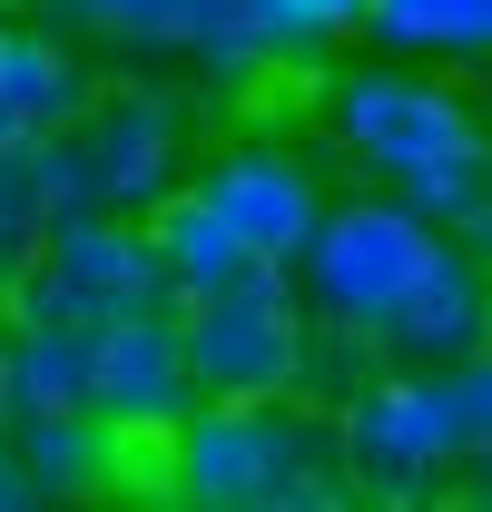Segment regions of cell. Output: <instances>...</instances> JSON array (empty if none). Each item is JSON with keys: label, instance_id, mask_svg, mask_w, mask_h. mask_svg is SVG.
I'll return each instance as SVG.
<instances>
[{"label": "cell", "instance_id": "cell-1", "mask_svg": "<svg viewBox=\"0 0 492 512\" xmlns=\"http://www.w3.org/2000/svg\"><path fill=\"white\" fill-rule=\"evenodd\" d=\"M158 493L187 512H345V503H365L335 414H315L296 394H256V404L197 394V414L158 444Z\"/></svg>", "mask_w": 492, "mask_h": 512}, {"label": "cell", "instance_id": "cell-2", "mask_svg": "<svg viewBox=\"0 0 492 512\" xmlns=\"http://www.w3.org/2000/svg\"><path fill=\"white\" fill-rule=\"evenodd\" d=\"M325 138L345 148V168H365L374 188H414L424 168L473 158L492 128H483L473 89H463L453 69L374 50V60H355V69L325 79Z\"/></svg>", "mask_w": 492, "mask_h": 512}, {"label": "cell", "instance_id": "cell-3", "mask_svg": "<svg viewBox=\"0 0 492 512\" xmlns=\"http://www.w3.org/2000/svg\"><path fill=\"white\" fill-rule=\"evenodd\" d=\"M187 89L158 79H99L79 99V119L50 138L60 168V207H109V217H148L168 188H187L197 148H187Z\"/></svg>", "mask_w": 492, "mask_h": 512}, {"label": "cell", "instance_id": "cell-4", "mask_svg": "<svg viewBox=\"0 0 492 512\" xmlns=\"http://www.w3.org/2000/svg\"><path fill=\"white\" fill-rule=\"evenodd\" d=\"M335 434H345V463H355L365 503H443L463 453H473L453 365H394V355L355 404H335Z\"/></svg>", "mask_w": 492, "mask_h": 512}, {"label": "cell", "instance_id": "cell-5", "mask_svg": "<svg viewBox=\"0 0 492 512\" xmlns=\"http://www.w3.org/2000/svg\"><path fill=\"white\" fill-rule=\"evenodd\" d=\"M10 325H109L138 316V306H178L168 276H158V247H148V217H109V207H60L40 256L0 286Z\"/></svg>", "mask_w": 492, "mask_h": 512}, {"label": "cell", "instance_id": "cell-6", "mask_svg": "<svg viewBox=\"0 0 492 512\" xmlns=\"http://www.w3.org/2000/svg\"><path fill=\"white\" fill-rule=\"evenodd\" d=\"M433 247H443V227H433L424 207L365 178L355 197H325V217H315L306 256H296V286H306L315 316L384 325V316H394V296L433 266Z\"/></svg>", "mask_w": 492, "mask_h": 512}, {"label": "cell", "instance_id": "cell-7", "mask_svg": "<svg viewBox=\"0 0 492 512\" xmlns=\"http://www.w3.org/2000/svg\"><path fill=\"white\" fill-rule=\"evenodd\" d=\"M306 286H296V266H246L237 286H217V296H187L178 306V335H187V375L197 394H217V404H256V394H296V365H306Z\"/></svg>", "mask_w": 492, "mask_h": 512}, {"label": "cell", "instance_id": "cell-8", "mask_svg": "<svg viewBox=\"0 0 492 512\" xmlns=\"http://www.w3.org/2000/svg\"><path fill=\"white\" fill-rule=\"evenodd\" d=\"M187 188L207 197L227 227L246 237V256H266V266H296L315 237V217H325V168H315L306 148H286V138H227V148H207L197 168H187Z\"/></svg>", "mask_w": 492, "mask_h": 512}, {"label": "cell", "instance_id": "cell-9", "mask_svg": "<svg viewBox=\"0 0 492 512\" xmlns=\"http://www.w3.org/2000/svg\"><path fill=\"white\" fill-rule=\"evenodd\" d=\"M89 414H99L109 434H128V444H148V453L197 414L178 306H138V316L89 325Z\"/></svg>", "mask_w": 492, "mask_h": 512}, {"label": "cell", "instance_id": "cell-10", "mask_svg": "<svg viewBox=\"0 0 492 512\" xmlns=\"http://www.w3.org/2000/svg\"><path fill=\"white\" fill-rule=\"evenodd\" d=\"M374 335L394 365H463L473 345H492V266L473 256V237H443L433 266L394 296V316Z\"/></svg>", "mask_w": 492, "mask_h": 512}, {"label": "cell", "instance_id": "cell-11", "mask_svg": "<svg viewBox=\"0 0 492 512\" xmlns=\"http://www.w3.org/2000/svg\"><path fill=\"white\" fill-rule=\"evenodd\" d=\"M10 453L30 463L40 503H99V493H158V453L109 434L89 404L79 414H20L10 424Z\"/></svg>", "mask_w": 492, "mask_h": 512}, {"label": "cell", "instance_id": "cell-12", "mask_svg": "<svg viewBox=\"0 0 492 512\" xmlns=\"http://www.w3.org/2000/svg\"><path fill=\"white\" fill-rule=\"evenodd\" d=\"M89 89H99V79L79 69V50H69L50 20H10V30H0V148L60 138Z\"/></svg>", "mask_w": 492, "mask_h": 512}, {"label": "cell", "instance_id": "cell-13", "mask_svg": "<svg viewBox=\"0 0 492 512\" xmlns=\"http://www.w3.org/2000/svg\"><path fill=\"white\" fill-rule=\"evenodd\" d=\"M148 247H158V276H168V296H178V306H187V296L237 286L246 266H256L246 237H237V227H227L197 188H168L158 207H148Z\"/></svg>", "mask_w": 492, "mask_h": 512}, {"label": "cell", "instance_id": "cell-14", "mask_svg": "<svg viewBox=\"0 0 492 512\" xmlns=\"http://www.w3.org/2000/svg\"><path fill=\"white\" fill-rule=\"evenodd\" d=\"M365 50L433 69H492V0H365Z\"/></svg>", "mask_w": 492, "mask_h": 512}, {"label": "cell", "instance_id": "cell-15", "mask_svg": "<svg viewBox=\"0 0 492 512\" xmlns=\"http://www.w3.org/2000/svg\"><path fill=\"white\" fill-rule=\"evenodd\" d=\"M10 404L20 414H79L89 404V335L79 325H10Z\"/></svg>", "mask_w": 492, "mask_h": 512}, {"label": "cell", "instance_id": "cell-16", "mask_svg": "<svg viewBox=\"0 0 492 512\" xmlns=\"http://www.w3.org/2000/svg\"><path fill=\"white\" fill-rule=\"evenodd\" d=\"M50 217H60V168H50V138L0 148V286H10L30 256H40Z\"/></svg>", "mask_w": 492, "mask_h": 512}, {"label": "cell", "instance_id": "cell-17", "mask_svg": "<svg viewBox=\"0 0 492 512\" xmlns=\"http://www.w3.org/2000/svg\"><path fill=\"white\" fill-rule=\"evenodd\" d=\"M187 10L197 0H60L50 20H69L79 40L119 50V60H178L187 50Z\"/></svg>", "mask_w": 492, "mask_h": 512}, {"label": "cell", "instance_id": "cell-18", "mask_svg": "<svg viewBox=\"0 0 492 512\" xmlns=\"http://www.w3.org/2000/svg\"><path fill=\"white\" fill-rule=\"evenodd\" d=\"M374 375H384V335H374V325H345V316H315V325H306V365H296V404L335 414V404H355V394H365Z\"/></svg>", "mask_w": 492, "mask_h": 512}, {"label": "cell", "instance_id": "cell-19", "mask_svg": "<svg viewBox=\"0 0 492 512\" xmlns=\"http://www.w3.org/2000/svg\"><path fill=\"white\" fill-rule=\"evenodd\" d=\"M394 197H414L443 237H473V227L492 217V138L473 148V158H453V168H424L414 188H394Z\"/></svg>", "mask_w": 492, "mask_h": 512}, {"label": "cell", "instance_id": "cell-20", "mask_svg": "<svg viewBox=\"0 0 492 512\" xmlns=\"http://www.w3.org/2000/svg\"><path fill=\"white\" fill-rule=\"evenodd\" d=\"M266 10H276L296 69H315L325 50H345V40H365V0H266Z\"/></svg>", "mask_w": 492, "mask_h": 512}, {"label": "cell", "instance_id": "cell-21", "mask_svg": "<svg viewBox=\"0 0 492 512\" xmlns=\"http://www.w3.org/2000/svg\"><path fill=\"white\" fill-rule=\"evenodd\" d=\"M453 394H463V434L492 444V345H473V355L453 365Z\"/></svg>", "mask_w": 492, "mask_h": 512}, {"label": "cell", "instance_id": "cell-22", "mask_svg": "<svg viewBox=\"0 0 492 512\" xmlns=\"http://www.w3.org/2000/svg\"><path fill=\"white\" fill-rule=\"evenodd\" d=\"M0 512H40V483H30V463L0 444Z\"/></svg>", "mask_w": 492, "mask_h": 512}, {"label": "cell", "instance_id": "cell-23", "mask_svg": "<svg viewBox=\"0 0 492 512\" xmlns=\"http://www.w3.org/2000/svg\"><path fill=\"white\" fill-rule=\"evenodd\" d=\"M453 493H463L473 512H492V444H473V453H463V473H453Z\"/></svg>", "mask_w": 492, "mask_h": 512}, {"label": "cell", "instance_id": "cell-24", "mask_svg": "<svg viewBox=\"0 0 492 512\" xmlns=\"http://www.w3.org/2000/svg\"><path fill=\"white\" fill-rule=\"evenodd\" d=\"M10 424H20V404H10V306H0V444H10Z\"/></svg>", "mask_w": 492, "mask_h": 512}, {"label": "cell", "instance_id": "cell-25", "mask_svg": "<svg viewBox=\"0 0 492 512\" xmlns=\"http://www.w3.org/2000/svg\"><path fill=\"white\" fill-rule=\"evenodd\" d=\"M473 256H483V266H492V217H483V227H473Z\"/></svg>", "mask_w": 492, "mask_h": 512}, {"label": "cell", "instance_id": "cell-26", "mask_svg": "<svg viewBox=\"0 0 492 512\" xmlns=\"http://www.w3.org/2000/svg\"><path fill=\"white\" fill-rule=\"evenodd\" d=\"M0 10H60V0H0Z\"/></svg>", "mask_w": 492, "mask_h": 512}, {"label": "cell", "instance_id": "cell-27", "mask_svg": "<svg viewBox=\"0 0 492 512\" xmlns=\"http://www.w3.org/2000/svg\"><path fill=\"white\" fill-rule=\"evenodd\" d=\"M256 10H266V0H256ZM266 20H276V10H266ZM276 40H286V30H276ZM286 60H296V50H286Z\"/></svg>", "mask_w": 492, "mask_h": 512}, {"label": "cell", "instance_id": "cell-28", "mask_svg": "<svg viewBox=\"0 0 492 512\" xmlns=\"http://www.w3.org/2000/svg\"><path fill=\"white\" fill-rule=\"evenodd\" d=\"M0 30H10V10H0Z\"/></svg>", "mask_w": 492, "mask_h": 512}, {"label": "cell", "instance_id": "cell-29", "mask_svg": "<svg viewBox=\"0 0 492 512\" xmlns=\"http://www.w3.org/2000/svg\"><path fill=\"white\" fill-rule=\"evenodd\" d=\"M483 79H492V69H483Z\"/></svg>", "mask_w": 492, "mask_h": 512}]
</instances>
